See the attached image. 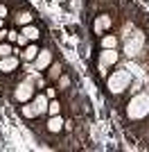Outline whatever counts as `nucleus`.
Returning <instances> with one entry per match:
<instances>
[{
	"label": "nucleus",
	"mask_w": 149,
	"mask_h": 152,
	"mask_svg": "<svg viewBox=\"0 0 149 152\" xmlns=\"http://www.w3.org/2000/svg\"><path fill=\"white\" fill-rule=\"evenodd\" d=\"M7 39H9V43H12V41H16V39H18V32H16V30L7 32Z\"/></svg>",
	"instance_id": "22"
},
{
	"label": "nucleus",
	"mask_w": 149,
	"mask_h": 152,
	"mask_svg": "<svg viewBox=\"0 0 149 152\" xmlns=\"http://www.w3.org/2000/svg\"><path fill=\"white\" fill-rule=\"evenodd\" d=\"M36 55H38L36 41H30V43L25 45V50L20 52V59H25V61H34V59H36Z\"/></svg>",
	"instance_id": "11"
},
{
	"label": "nucleus",
	"mask_w": 149,
	"mask_h": 152,
	"mask_svg": "<svg viewBox=\"0 0 149 152\" xmlns=\"http://www.w3.org/2000/svg\"><path fill=\"white\" fill-rule=\"evenodd\" d=\"M32 20H34V12H30V9H23V12H16V16H14V23H16V25H30Z\"/></svg>",
	"instance_id": "10"
},
{
	"label": "nucleus",
	"mask_w": 149,
	"mask_h": 152,
	"mask_svg": "<svg viewBox=\"0 0 149 152\" xmlns=\"http://www.w3.org/2000/svg\"><path fill=\"white\" fill-rule=\"evenodd\" d=\"M56 114H61V102L56 100H50V104H48V116H56Z\"/></svg>",
	"instance_id": "16"
},
{
	"label": "nucleus",
	"mask_w": 149,
	"mask_h": 152,
	"mask_svg": "<svg viewBox=\"0 0 149 152\" xmlns=\"http://www.w3.org/2000/svg\"><path fill=\"white\" fill-rule=\"evenodd\" d=\"M2 23H5V18H0V30H2Z\"/></svg>",
	"instance_id": "23"
},
{
	"label": "nucleus",
	"mask_w": 149,
	"mask_h": 152,
	"mask_svg": "<svg viewBox=\"0 0 149 152\" xmlns=\"http://www.w3.org/2000/svg\"><path fill=\"white\" fill-rule=\"evenodd\" d=\"M63 125H66L63 116H61V114H56V116H50V118H48V123H45V129H48L50 134H59V132H63Z\"/></svg>",
	"instance_id": "9"
},
{
	"label": "nucleus",
	"mask_w": 149,
	"mask_h": 152,
	"mask_svg": "<svg viewBox=\"0 0 149 152\" xmlns=\"http://www.w3.org/2000/svg\"><path fill=\"white\" fill-rule=\"evenodd\" d=\"M32 104H34V109H36L38 118H43V116H48V104H50V98L43 93H34V100H32Z\"/></svg>",
	"instance_id": "7"
},
{
	"label": "nucleus",
	"mask_w": 149,
	"mask_h": 152,
	"mask_svg": "<svg viewBox=\"0 0 149 152\" xmlns=\"http://www.w3.org/2000/svg\"><path fill=\"white\" fill-rule=\"evenodd\" d=\"M111 25H113V18L108 16V14H99V16L93 18V32L99 34V37H102L106 30H111Z\"/></svg>",
	"instance_id": "5"
},
{
	"label": "nucleus",
	"mask_w": 149,
	"mask_h": 152,
	"mask_svg": "<svg viewBox=\"0 0 149 152\" xmlns=\"http://www.w3.org/2000/svg\"><path fill=\"white\" fill-rule=\"evenodd\" d=\"M99 45H102V48H115V45H118V37H113V34H102Z\"/></svg>",
	"instance_id": "15"
},
{
	"label": "nucleus",
	"mask_w": 149,
	"mask_h": 152,
	"mask_svg": "<svg viewBox=\"0 0 149 152\" xmlns=\"http://www.w3.org/2000/svg\"><path fill=\"white\" fill-rule=\"evenodd\" d=\"M149 114V95L147 93H136L127 104V116L129 121H142Z\"/></svg>",
	"instance_id": "1"
},
{
	"label": "nucleus",
	"mask_w": 149,
	"mask_h": 152,
	"mask_svg": "<svg viewBox=\"0 0 149 152\" xmlns=\"http://www.w3.org/2000/svg\"><path fill=\"white\" fill-rule=\"evenodd\" d=\"M34 93H36V84H34L32 77H27V80H23L20 84H16V89H14V100L23 104V102H30V98H34Z\"/></svg>",
	"instance_id": "4"
},
{
	"label": "nucleus",
	"mask_w": 149,
	"mask_h": 152,
	"mask_svg": "<svg viewBox=\"0 0 149 152\" xmlns=\"http://www.w3.org/2000/svg\"><path fill=\"white\" fill-rule=\"evenodd\" d=\"M27 43H30V39H27V37L23 34V32H20V34H18V39H16V45H18V48H25Z\"/></svg>",
	"instance_id": "19"
},
{
	"label": "nucleus",
	"mask_w": 149,
	"mask_h": 152,
	"mask_svg": "<svg viewBox=\"0 0 149 152\" xmlns=\"http://www.w3.org/2000/svg\"><path fill=\"white\" fill-rule=\"evenodd\" d=\"M118 61H120V55H118L115 48H102V50L97 52V73L99 75L108 73L111 66H115Z\"/></svg>",
	"instance_id": "3"
},
{
	"label": "nucleus",
	"mask_w": 149,
	"mask_h": 152,
	"mask_svg": "<svg viewBox=\"0 0 149 152\" xmlns=\"http://www.w3.org/2000/svg\"><path fill=\"white\" fill-rule=\"evenodd\" d=\"M68 86H70V77L68 75H61L56 80V89L59 91H68Z\"/></svg>",
	"instance_id": "18"
},
{
	"label": "nucleus",
	"mask_w": 149,
	"mask_h": 152,
	"mask_svg": "<svg viewBox=\"0 0 149 152\" xmlns=\"http://www.w3.org/2000/svg\"><path fill=\"white\" fill-rule=\"evenodd\" d=\"M20 32H23V34L30 39V41H38V39H41V32H38V27H36V25H32V23H30V25H23V30H20Z\"/></svg>",
	"instance_id": "13"
},
{
	"label": "nucleus",
	"mask_w": 149,
	"mask_h": 152,
	"mask_svg": "<svg viewBox=\"0 0 149 152\" xmlns=\"http://www.w3.org/2000/svg\"><path fill=\"white\" fill-rule=\"evenodd\" d=\"M18 66H20L18 55H9V57H2V59H0V73H14Z\"/></svg>",
	"instance_id": "8"
},
{
	"label": "nucleus",
	"mask_w": 149,
	"mask_h": 152,
	"mask_svg": "<svg viewBox=\"0 0 149 152\" xmlns=\"http://www.w3.org/2000/svg\"><path fill=\"white\" fill-rule=\"evenodd\" d=\"M7 14H9V7L5 2H0V18H7Z\"/></svg>",
	"instance_id": "21"
},
{
	"label": "nucleus",
	"mask_w": 149,
	"mask_h": 152,
	"mask_svg": "<svg viewBox=\"0 0 149 152\" xmlns=\"http://www.w3.org/2000/svg\"><path fill=\"white\" fill-rule=\"evenodd\" d=\"M9 55H14V48L9 41H5V43H0V59L2 57H9Z\"/></svg>",
	"instance_id": "17"
},
{
	"label": "nucleus",
	"mask_w": 149,
	"mask_h": 152,
	"mask_svg": "<svg viewBox=\"0 0 149 152\" xmlns=\"http://www.w3.org/2000/svg\"><path fill=\"white\" fill-rule=\"evenodd\" d=\"M20 114H23V118H27V121H32V118H38V114H36V109H34V104H32V102H23Z\"/></svg>",
	"instance_id": "14"
},
{
	"label": "nucleus",
	"mask_w": 149,
	"mask_h": 152,
	"mask_svg": "<svg viewBox=\"0 0 149 152\" xmlns=\"http://www.w3.org/2000/svg\"><path fill=\"white\" fill-rule=\"evenodd\" d=\"M48 82H56V80H59V77H61V64L59 61H52L48 66Z\"/></svg>",
	"instance_id": "12"
},
{
	"label": "nucleus",
	"mask_w": 149,
	"mask_h": 152,
	"mask_svg": "<svg viewBox=\"0 0 149 152\" xmlns=\"http://www.w3.org/2000/svg\"><path fill=\"white\" fill-rule=\"evenodd\" d=\"M52 64V50L45 48V50H38L36 59H34V70L41 73V70H48V66Z\"/></svg>",
	"instance_id": "6"
},
{
	"label": "nucleus",
	"mask_w": 149,
	"mask_h": 152,
	"mask_svg": "<svg viewBox=\"0 0 149 152\" xmlns=\"http://www.w3.org/2000/svg\"><path fill=\"white\" fill-rule=\"evenodd\" d=\"M129 84H131V73L129 68H115L111 73V75L106 77V86H108V91L115 95L124 93V91L129 89Z\"/></svg>",
	"instance_id": "2"
},
{
	"label": "nucleus",
	"mask_w": 149,
	"mask_h": 152,
	"mask_svg": "<svg viewBox=\"0 0 149 152\" xmlns=\"http://www.w3.org/2000/svg\"><path fill=\"white\" fill-rule=\"evenodd\" d=\"M56 91H59L56 86H48V89H45V95H48L50 100H54V98H56Z\"/></svg>",
	"instance_id": "20"
}]
</instances>
